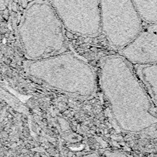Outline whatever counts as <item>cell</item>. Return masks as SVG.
Instances as JSON below:
<instances>
[{"instance_id": "cell-1", "label": "cell", "mask_w": 157, "mask_h": 157, "mask_svg": "<svg viewBox=\"0 0 157 157\" xmlns=\"http://www.w3.org/2000/svg\"><path fill=\"white\" fill-rule=\"evenodd\" d=\"M99 83L119 129L157 137V109L131 63L119 53L104 56L100 63Z\"/></svg>"}, {"instance_id": "cell-2", "label": "cell", "mask_w": 157, "mask_h": 157, "mask_svg": "<svg viewBox=\"0 0 157 157\" xmlns=\"http://www.w3.org/2000/svg\"><path fill=\"white\" fill-rule=\"evenodd\" d=\"M25 69L32 77L72 96L88 98L96 89V76L92 67L69 52L28 60L25 63Z\"/></svg>"}, {"instance_id": "cell-3", "label": "cell", "mask_w": 157, "mask_h": 157, "mask_svg": "<svg viewBox=\"0 0 157 157\" xmlns=\"http://www.w3.org/2000/svg\"><path fill=\"white\" fill-rule=\"evenodd\" d=\"M64 28L50 3H32L25 12L18 29L20 42L28 59H40L67 51Z\"/></svg>"}, {"instance_id": "cell-4", "label": "cell", "mask_w": 157, "mask_h": 157, "mask_svg": "<svg viewBox=\"0 0 157 157\" xmlns=\"http://www.w3.org/2000/svg\"><path fill=\"white\" fill-rule=\"evenodd\" d=\"M101 29L109 45L118 51L142 29V20L132 0H100Z\"/></svg>"}, {"instance_id": "cell-5", "label": "cell", "mask_w": 157, "mask_h": 157, "mask_svg": "<svg viewBox=\"0 0 157 157\" xmlns=\"http://www.w3.org/2000/svg\"><path fill=\"white\" fill-rule=\"evenodd\" d=\"M64 28L83 36L101 30L100 0H50Z\"/></svg>"}, {"instance_id": "cell-6", "label": "cell", "mask_w": 157, "mask_h": 157, "mask_svg": "<svg viewBox=\"0 0 157 157\" xmlns=\"http://www.w3.org/2000/svg\"><path fill=\"white\" fill-rule=\"evenodd\" d=\"M118 53L132 64H157V22L143 27Z\"/></svg>"}, {"instance_id": "cell-7", "label": "cell", "mask_w": 157, "mask_h": 157, "mask_svg": "<svg viewBox=\"0 0 157 157\" xmlns=\"http://www.w3.org/2000/svg\"><path fill=\"white\" fill-rule=\"evenodd\" d=\"M134 72L157 109V64H132Z\"/></svg>"}, {"instance_id": "cell-8", "label": "cell", "mask_w": 157, "mask_h": 157, "mask_svg": "<svg viewBox=\"0 0 157 157\" xmlns=\"http://www.w3.org/2000/svg\"><path fill=\"white\" fill-rule=\"evenodd\" d=\"M143 21L157 22V0H132Z\"/></svg>"}, {"instance_id": "cell-9", "label": "cell", "mask_w": 157, "mask_h": 157, "mask_svg": "<svg viewBox=\"0 0 157 157\" xmlns=\"http://www.w3.org/2000/svg\"><path fill=\"white\" fill-rule=\"evenodd\" d=\"M10 0H0V10H5L9 6Z\"/></svg>"}]
</instances>
